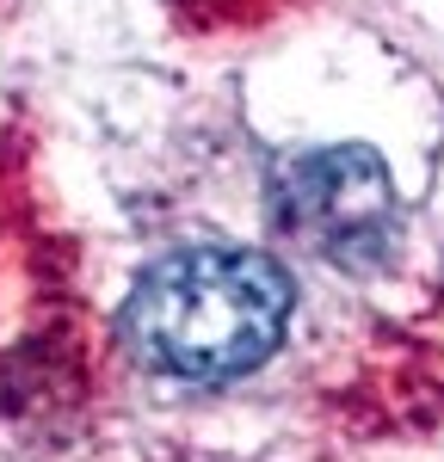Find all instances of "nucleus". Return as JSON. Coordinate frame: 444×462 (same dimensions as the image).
<instances>
[{
  "mask_svg": "<svg viewBox=\"0 0 444 462\" xmlns=\"http://www.w3.org/2000/svg\"><path fill=\"white\" fill-rule=\"evenodd\" d=\"M296 290L291 272L259 247H180L154 259L130 302L124 339L161 376L235 383L284 346Z\"/></svg>",
  "mask_w": 444,
  "mask_h": 462,
  "instance_id": "nucleus-1",
  "label": "nucleus"
},
{
  "mask_svg": "<svg viewBox=\"0 0 444 462\" xmlns=\"http://www.w3.org/2000/svg\"><path fill=\"white\" fill-rule=\"evenodd\" d=\"M272 222L302 253L346 265V272H370L395 253L402 204H395V179L376 148L333 143L302 148L272 173Z\"/></svg>",
  "mask_w": 444,
  "mask_h": 462,
  "instance_id": "nucleus-2",
  "label": "nucleus"
}]
</instances>
